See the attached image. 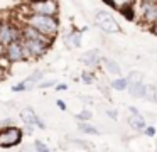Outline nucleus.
Instances as JSON below:
<instances>
[{
	"label": "nucleus",
	"mask_w": 157,
	"mask_h": 152,
	"mask_svg": "<svg viewBox=\"0 0 157 152\" xmlns=\"http://www.w3.org/2000/svg\"><path fill=\"white\" fill-rule=\"evenodd\" d=\"M12 91H15V93H22V91H27V90H25L24 81H19V83H15L14 86H12Z\"/></svg>",
	"instance_id": "28"
},
{
	"label": "nucleus",
	"mask_w": 157,
	"mask_h": 152,
	"mask_svg": "<svg viewBox=\"0 0 157 152\" xmlns=\"http://www.w3.org/2000/svg\"><path fill=\"white\" fill-rule=\"evenodd\" d=\"M34 128H36V127H32V125H24V128H22V130H24V135H25V134H27V135H32Z\"/></svg>",
	"instance_id": "33"
},
{
	"label": "nucleus",
	"mask_w": 157,
	"mask_h": 152,
	"mask_svg": "<svg viewBox=\"0 0 157 152\" xmlns=\"http://www.w3.org/2000/svg\"><path fill=\"white\" fill-rule=\"evenodd\" d=\"M101 66L105 68V71L108 74H112V76H115V78L122 76V66H120V64L113 59V57H105V56H103Z\"/></svg>",
	"instance_id": "10"
},
{
	"label": "nucleus",
	"mask_w": 157,
	"mask_h": 152,
	"mask_svg": "<svg viewBox=\"0 0 157 152\" xmlns=\"http://www.w3.org/2000/svg\"><path fill=\"white\" fill-rule=\"evenodd\" d=\"M21 44L24 49V61H37L48 53V49L51 46L42 41H36V39H24L21 37Z\"/></svg>",
	"instance_id": "3"
},
{
	"label": "nucleus",
	"mask_w": 157,
	"mask_h": 152,
	"mask_svg": "<svg viewBox=\"0 0 157 152\" xmlns=\"http://www.w3.org/2000/svg\"><path fill=\"white\" fill-rule=\"evenodd\" d=\"M0 24H2V20H0Z\"/></svg>",
	"instance_id": "40"
},
{
	"label": "nucleus",
	"mask_w": 157,
	"mask_h": 152,
	"mask_svg": "<svg viewBox=\"0 0 157 152\" xmlns=\"http://www.w3.org/2000/svg\"><path fill=\"white\" fill-rule=\"evenodd\" d=\"M75 118L78 122H90L93 118V113H91V110H88V108H83L79 113H76L75 115Z\"/></svg>",
	"instance_id": "21"
},
{
	"label": "nucleus",
	"mask_w": 157,
	"mask_h": 152,
	"mask_svg": "<svg viewBox=\"0 0 157 152\" xmlns=\"http://www.w3.org/2000/svg\"><path fill=\"white\" fill-rule=\"evenodd\" d=\"M103 2H105L106 5L117 9V10H122V9H125V7H128V5H133L137 0H103Z\"/></svg>",
	"instance_id": "17"
},
{
	"label": "nucleus",
	"mask_w": 157,
	"mask_h": 152,
	"mask_svg": "<svg viewBox=\"0 0 157 152\" xmlns=\"http://www.w3.org/2000/svg\"><path fill=\"white\" fill-rule=\"evenodd\" d=\"M145 100L157 103V86L155 84H147V88H145Z\"/></svg>",
	"instance_id": "20"
},
{
	"label": "nucleus",
	"mask_w": 157,
	"mask_h": 152,
	"mask_svg": "<svg viewBox=\"0 0 157 152\" xmlns=\"http://www.w3.org/2000/svg\"><path fill=\"white\" fill-rule=\"evenodd\" d=\"M71 142L76 145V147H79V149H85V150H93V145H90L91 142H86V140H83V138H71Z\"/></svg>",
	"instance_id": "23"
},
{
	"label": "nucleus",
	"mask_w": 157,
	"mask_h": 152,
	"mask_svg": "<svg viewBox=\"0 0 157 152\" xmlns=\"http://www.w3.org/2000/svg\"><path fill=\"white\" fill-rule=\"evenodd\" d=\"M105 113H106V117H108V118H112V120H117V117H118V111H117V110H113V108H106V110H105Z\"/></svg>",
	"instance_id": "29"
},
{
	"label": "nucleus",
	"mask_w": 157,
	"mask_h": 152,
	"mask_svg": "<svg viewBox=\"0 0 157 152\" xmlns=\"http://www.w3.org/2000/svg\"><path fill=\"white\" fill-rule=\"evenodd\" d=\"M128 113L130 115H139V113H142V111H140L137 107H128Z\"/></svg>",
	"instance_id": "34"
},
{
	"label": "nucleus",
	"mask_w": 157,
	"mask_h": 152,
	"mask_svg": "<svg viewBox=\"0 0 157 152\" xmlns=\"http://www.w3.org/2000/svg\"><path fill=\"white\" fill-rule=\"evenodd\" d=\"M127 86H128V83H127V78L125 76H120V78H113L112 81H110V88L115 91H125Z\"/></svg>",
	"instance_id": "16"
},
{
	"label": "nucleus",
	"mask_w": 157,
	"mask_h": 152,
	"mask_svg": "<svg viewBox=\"0 0 157 152\" xmlns=\"http://www.w3.org/2000/svg\"><path fill=\"white\" fill-rule=\"evenodd\" d=\"M125 78H127V83H140V81H144V73H142V71L132 69Z\"/></svg>",
	"instance_id": "19"
},
{
	"label": "nucleus",
	"mask_w": 157,
	"mask_h": 152,
	"mask_svg": "<svg viewBox=\"0 0 157 152\" xmlns=\"http://www.w3.org/2000/svg\"><path fill=\"white\" fill-rule=\"evenodd\" d=\"M42 78H44V69H36L32 74H29L25 80H22L24 81V84H25V90H34L36 86H37L39 83L42 81Z\"/></svg>",
	"instance_id": "13"
},
{
	"label": "nucleus",
	"mask_w": 157,
	"mask_h": 152,
	"mask_svg": "<svg viewBox=\"0 0 157 152\" xmlns=\"http://www.w3.org/2000/svg\"><path fill=\"white\" fill-rule=\"evenodd\" d=\"M14 125H17V122H15L14 117H5L0 120V128H4V127H14Z\"/></svg>",
	"instance_id": "24"
},
{
	"label": "nucleus",
	"mask_w": 157,
	"mask_h": 152,
	"mask_svg": "<svg viewBox=\"0 0 157 152\" xmlns=\"http://www.w3.org/2000/svg\"><path fill=\"white\" fill-rule=\"evenodd\" d=\"M24 140V130L17 125L0 128V149H14L19 147Z\"/></svg>",
	"instance_id": "4"
},
{
	"label": "nucleus",
	"mask_w": 157,
	"mask_h": 152,
	"mask_svg": "<svg viewBox=\"0 0 157 152\" xmlns=\"http://www.w3.org/2000/svg\"><path fill=\"white\" fill-rule=\"evenodd\" d=\"M5 57L12 63H22L24 61V49H22V44H21V39L15 41V42L9 44L5 47Z\"/></svg>",
	"instance_id": "9"
},
{
	"label": "nucleus",
	"mask_w": 157,
	"mask_h": 152,
	"mask_svg": "<svg viewBox=\"0 0 157 152\" xmlns=\"http://www.w3.org/2000/svg\"><path fill=\"white\" fill-rule=\"evenodd\" d=\"M95 24H96L98 29H101L103 32H106V34L122 32V27H120L118 20H117L110 12H106V10H98V12L95 14Z\"/></svg>",
	"instance_id": "5"
},
{
	"label": "nucleus",
	"mask_w": 157,
	"mask_h": 152,
	"mask_svg": "<svg viewBox=\"0 0 157 152\" xmlns=\"http://www.w3.org/2000/svg\"><path fill=\"white\" fill-rule=\"evenodd\" d=\"M32 145H34V149H36V152H46V150H48V144H44V142H42V140H39V138H37V140H34V144H32Z\"/></svg>",
	"instance_id": "25"
},
{
	"label": "nucleus",
	"mask_w": 157,
	"mask_h": 152,
	"mask_svg": "<svg viewBox=\"0 0 157 152\" xmlns=\"http://www.w3.org/2000/svg\"><path fill=\"white\" fill-rule=\"evenodd\" d=\"M149 30L154 34V36H157V24H154V25H150V27H149Z\"/></svg>",
	"instance_id": "35"
},
{
	"label": "nucleus",
	"mask_w": 157,
	"mask_h": 152,
	"mask_svg": "<svg viewBox=\"0 0 157 152\" xmlns=\"http://www.w3.org/2000/svg\"><path fill=\"white\" fill-rule=\"evenodd\" d=\"M120 14H122L123 17H125L127 20H137V10H135V3L133 5H128V7H125V9H122L120 10Z\"/></svg>",
	"instance_id": "18"
},
{
	"label": "nucleus",
	"mask_w": 157,
	"mask_h": 152,
	"mask_svg": "<svg viewBox=\"0 0 157 152\" xmlns=\"http://www.w3.org/2000/svg\"><path fill=\"white\" fill-rule=\"evenodd\" d=\"M81 81H83L85 84H93V83L96 81L95 73H93V71H90V69L83 71V73H81Z\"/></svg>",
	"instance_id": "22"
},
{
	"label": "nucleus",
	"mask_w": 157,
	"mask_h": 152,
	"mask_svg": "<svg viewBox=\"0 0 157 152\" xmlns=\"http://www.w3.org/2000/svg\"><path fill=\"white\" fill-rule=\"evenodd\" d=\"M19 152H36V149H34V145H22L19 149Z\"/></svg>",
	"instance_id": "31"
},
{
	"label": "nucleus",
	"mask_w": 157,
	"mask_h": 152,
	"mask_svg": "<svg viewBox=\"0 0 157 152\" xmlns=\"http://www.w3.org/2000/svg\"><path fill=\"white\" fill-rule=\"evenodd\" d=\"M145 88H147V84L144 81H140V83H128L127 91H128V95L132 98H145Z\"/></svg>",
	"instance_id": "14"
},
{
	"label": "nucleus",
	"mask_w": 157,
	"mask_h": 152,
	"mask_svg": "<svg viewBox=\"0 0 157 152\" xmlns=\"http://www.w3.org/2000/svg\"><path fill=\"white\" fill-rule=\"evenodd\" d=\"M27 2H29V0H27Z\"/></svg>",
	"instance_id": "41"
},
{
	"label": "nucleus",
	"mask_w": 157,
	"mask_h": 152,
	"mask_svg": "<svg viewBox=\"0 0 157 152\" xmlns=\"http://www.w3.org/2000/svg\"><path fill=\"white\" fill-rule=\"evenodd\" d=\"M46 152H52V150H51V149H48V150H46Z\"/></svg>",
	"instance_id": "37"
},
{
	"label": "nucleus",
	"mask_w": 157,
	"mask_h": 152,
	"mask_svg": "<svg viewBox=\"0 0 157 152\" xmlns=\"http://www.w3.org/2000/svg\"><path fill=\"white\" fill-rule=\"evenodd\" d=\"M78 130L85 135H100V130L91 122H78Z\"/></svg>",
	"instance_id": "15"
},
{
	"label": "nucleus",
	"mask_w": 157,
	"mask_h": 152,
	"mask_svg": "<svg viewBox=\"0 0 157 152\" xmlns=\"http://www.w3.org/2000/svg\"><path fill=\"white\" fill-rule=\"evenodd\" d=\"M101 59H103V56H101V51L100 49H88L79 56V61H81L90 71H95L96 68L101 66Z\"/></svg>",
	"instance_id": "7"
},
{
	"label": "nucleus",
	"mask_w": 157,
	"mask_h": 152,
	"mask_svg": "<svg viewBox=\"0 0 157 152\" xmlns=\"http://www.w3.org/2000/svg\"><path fill=\"white\" fill-rule=\"evenodd\" d=\"M56 81L54 80H46V81H41V83L37 84L39 88H41V90H46V88H52V86H56Z\"/></svg>",
	"instance_id": "26"
},
{
	"label": "nucleus",
	"mask_w": 157,
	"mask_h": 152,
	"mask_svg": "<svg viewBox=\"0 0 157 152\" xmlns=\"http://www.w3.org/2000/svg\"><path fill=\"white\" fill-rule=\"evenodd\" d=\"M54 90L56 91H68V84H66V83H58L54 86Z\"/></svg>",
	"instance_id": "32"
},
{
	"label": "nucleus",
	"mask_w": 157,
	"mask_h": 152,
	"mask_svg": "<svg viewBox=\"0 0 157 152\" xmlns=\"http://www.w3.org/2000/svg\"><path fill=\"white\" fill-rule=\"evenodd\" d=\"M24 9L27 14H32V15L58 17V12H59L58 0H29Z\"/></svg>",
	"instance_id": "2"
},
{
	"label": "nucleus",
	"mask_w": 157,
	"mask_h": 152,
	"mask_svg": "<svg viewBox=\"0 0 157 152\" xmlns=\"http://www.w3.org/2000/svg\"><path fill=\"white\" fill-rule=\"evenodd\" d=\"M0 56H5V46L0 44Z\"/></svg>",
	"instance_id": "36"
},
{
	"label": "nucleus",
	"mask_w": 157,
	"mask_h": 152,
	"mask_svg": "<svg viewBox=\"0 0 157 152\" xmlns=\"http://www.w3.org/2000/svg\"><path fill=\"white\" fill-rule=\"evenodd\" d=\"M21 120L24 125H32V127H37V128H41V130H46V122L42 120V118L34 111V108H31V107L21 110Z\"/></svg>",
	"instance_id": "8"
},
{
	"label": "nucleus",
	"mask_w": 157,
	"mask_h": 152,
	"mask_svg": "<svg viewBox=\"0 0 157 152\" xmlns=\"http://www.w3.org/2000/svg\"><path fill=\"white\" fill-rule=\"evenodd\" d=\"M83 30H78V29H71L69 32H66L64 36V44L68 47H81V42H83Z\"/></svg>",
	"instance_id": "11"
},
{
	"label": "nucleus",
	"mask_w": 157,
	"mask_h": 152,
	"mask_svg": "<svg viewBox=\"0 0 157 152\" xmlns=\"http://www.w3.org/2000/svg\"><path fill=\"white\" fill-rule=\"evenodd\" d=\"M56 107H58L59 110H63V111L68 110V105H66V101H64V100H56Z\"/></svg>",
	"instance_id": "30"
},
{
	"label": "nucleus",
	"mask_w": 157,
	"mask_h": 152,
	"mask_svg": "<svg viewBox=\"0 0 157 152\" xmlns=\"http://www.w3.org/2000/svg\"><path fill=\"white\" fill-rule=\"evenodd\" d=\"M155 134H157V130H155V127H152V125H147L145 127V130H144V135L145 137H155Z\"/></svg>",
	"instance_id": "27"
},
{
	"label": "nucleus",
	"mask_w": 157,
	"mask_h": 152,
	"mask_svg": "<svg viewBox=\"0 0 157 152\" xmlns=\"http://www.w3.org/2000/svg\"><path fill=\"white\" fill-rule=\"evenodd\" d=\"M21 39V24L14 20H4L0 24V44L7 47L9 44Z\"/></svg>",
	"instance_id": "6"
},
{
	"label": "nucleus",
	"mask_w": 157,
	"mask_h": 152,
	"mask_svg": "<svg viewBox=\"0 0 157 152\" xmlns=\"http://www.w3.org/2000/svg\"><path fill=\"white\" fill-rule=\"evenodd\" d=\"M21 25H31L42 36L49 37L54 41V37L59 32V20L58 17H49V15H32V14H25L21 17Z\"/></svg>",
	"instance_id": "1"
},
{
	"label": "nucleus",
	"mask_w": 157,
	"mask_h": 152,
	"mask_svg": "<svg viewBox=\"0 0 157 152\" xmlns=\"http://www.w3.org/2000/svg\"><path fill=\"white\" fill-rule=\"evenodd\" d=\"M127 123H128V127L132 128V130L142 132V134H144V130H145V127H147L145 117H144L142 113H139V115H128V118H127Z\"/></svg>",
	"instance_id": "12"
},
{
	"label": "nucleus",
	"mask_w": 157,
	"mask_h": 152,
	"mask_svg": "<svg viewBox=\"0 0 157 152\" xmlns=\"http://www.w3.org/2000/svg\"><path fill=\"white\" fill-rule=\"evenodd\" d=\"M152 2H157V0H152Z\"/></svg>",
	"instance_id": "39"
},
{
	"label": "nucleus",
	"mask_w": 157,
	"mask_h": 152,
	"mask_svg": "<svg viewBox=\"0 0 157 152\" xmlns=\"http://www.w3.org/2000/svg\"><path fill=\"white\" fill-rule=\"evenodd\" d=\"M155 152H157V145H155Z\"/></svg>",
	"instance_id": "38"
}]
</instances>
